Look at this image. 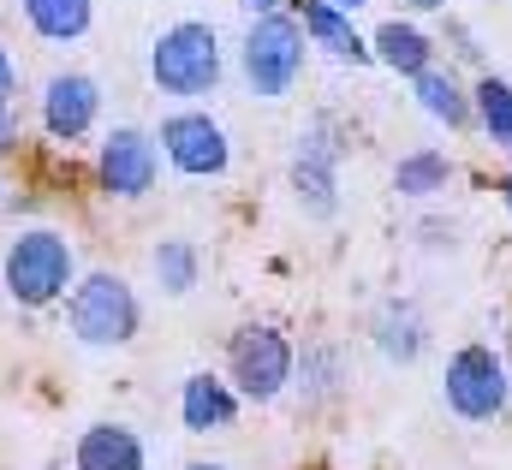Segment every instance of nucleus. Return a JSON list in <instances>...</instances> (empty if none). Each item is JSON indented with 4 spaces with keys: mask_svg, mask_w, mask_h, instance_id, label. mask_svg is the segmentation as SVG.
<instances>
[{
    "mask_svg": "<svg viewBox=\"0 0 512 470\" xmlns=\"http://www.w3.org/2000/svg\"><path fill=\"white\" fill-rule=\"evenodd\" d=\"M0 280H6V298H12V304L42 310V304L66 298V286L78 280L72 244L54 233V227H30V233L12 238V250H6V262H0Z\"/></svg>",
    "mask_w": 512,
    "mask_h": 470,
    "instance_id": "obj_1",
    "label": "nucleus"
},
{
    "mask_svg": "<svg viewBox=\"0 0 512 470\" xmlns=\"http://www.w3.org/2000/svg\"><path fill=\"white\" fill-rule=\"evenodd\" d=\"M304 24L292 18V12H256L251 30H245V48H239V66H245V84H251V96L262 102H280L292 84H298V72H304Z\"/></svg>",
    "mask_w": 512,
    "mask_h": 470,
    "instance_id": "obj_2",
    "label": "nucleus"
},
{
    "mask_svg": "<svg viewBox=\"0 0 512 470\" xmlns=\"http://www.w3.org/2000/svg\"><path fill=\"white\" fill-rule=\"evenodd\" d=\"M149 78L167 96H209L221 84V36L203 18H185L155 36L149 48Z\"/></svg>",
    "mask_w": 512,
    "mask_h": 470,
    "instance_id": "obj_3",
    "label": "nucleus"
},
{
    "mask_svg": "<svg viewBox=\"0 0 512 470\" xmlns=\"http://www.w3.org/2000/svg\"><path fill=\"white\" fill-rule=\"evenodd\" d=\"M137 322H143L137 292L120 274L102 268V274L72 280V292H66V328H72V340H84V346H131Z\"/></svg>",
    "mask_w": 512,
    "mask_h": 470,
    "instance_id": "obj_4",
    "label": "nucleus"
},
{
    "mask_svg": "<svg viewBox=\"0 0 512 470\" xmlns=\"http://www.w3.org/2000/svg\"><path fill=\"white\" fill-rule=\"evenodd\" d=\"M441 393H447V411H453V417H465V423H495L512 399L507 357H495L489 346H459V352L447 357Z\"/></svg>",
    "mask_w": 512,
    "mask_h": 470,
    "instance_id": "obj_5",
    "label": "nucleus"
},
{
    "mask_svg": "<svg viewBox=\"0 0 512 470\" xmlns=\"http://www.w3.org/2000/svg\"><path fill=\"white\" fill-rule=\"evenodd\" d=\"M292 363H298V352L286 346L280 328H239L227 346V375H233L239 399H256V405H268L292 387Z\"/></svg>",
    "mask_w": 512,
    "mask_h": 470,
    "instance_id": "obj_6",
    "label": "nucleus"
},
{
    "mask_svg": "<svg viewBox=\"0 0 512 470\" xmlns=\"http://www.w3.org/2000/svg\"><path fill=\"white\" fill-rule=\"evenodd\" d=\"M155 143H161V155H167L179 173H191V179H215V173H227V161H233V143H227L221 119L197 114V108L161 119Z\"/></svg>",
    "mask_w": 512,
    "mask_h": 470,
    "instance_id": "obj_7",
    "label": "nucleus"
},
{
    "mask_svg": "<svg viewBox=\"0 0 512 470\" xmlns=\"http://www.w3.org/2000/svg\"><path fill=\"white\" fill-rule=\"evenodd\" d=\"M292 191H298V209L316 215V221H328V215L340 209V143H334L328 119L310 125V131L298 137V155H292Z\"/></svg>",
    "mask_w": 512,
    "mask_h": 470,
    "instance_id": "obj_8",
    "label": "nucleus"
},
{
    "mask_svg": "<svg viewBox=\"0 0 512 470\" xmlns=\"http://www.w3.org/2000/svg\"><path fill=\"white\" fill-rule=\"evenodd\" d=\"M96 173H102V191H108V197H149V191H155V173H161V149H155L149 131L114 125V131L102 137Z\"/></svg>",
    "mask_w": 512,
    "mask_h": 470,
    "instance_id": "obj_9",
    "label": "nucleus"
},
{
    "mask_svg": "<svg viewBox=\"0 0 512 470\" xmlns=\"http://www.w3.org/2000/svg\"><path fill=\"white\" fill-rule=\"evenodd\" d=\"M102 114V84L90 72H54L42 90V131L54 143H78L90 137V125Z\"/></svg>",
    "mask_w": 512,
    "mask_h": 470,
    "instance_id": "obj_10",
    "label": "nucleus"
},
{
    "mask_svg": "<svg viewBox=\"0 0 512 470\" xmlns=\"http://www.w3.org/2000/svg\"><path fill=\"white\" fill-rule=\"evenodd\" d=\"M298 24H304V42L322 48V54H334V60H352V66L376 60L370 42L352 30V12L334 6V0H298Z\"/></svg>",
    "mask_w": 512,
    "mask_h": 470,
    "instance_id": "obj_11",
    "label": "nucleus"
},
{
    "mask_svg": "<svg viewBox=\"0 0 512 470\" xmlns=\"http://www.w3.org/2000/svg\"><path fill=\"white\" fill-rule=\"evenodd\" d=\"M72 470H149V447H143V435L126 429V423H90L78 435Z\"/></svg>",
    "mask_w": 512,
    "mask_h": 470,
    "instance_id": "obj_12",
    "label": "nucleus"
},
{
    "mask_svg": "<svg viewBox=\"0 0 512 470\" xmlns=\"http://www.w3.org/2000/svg\"><path fill=\"white\" fill-rule=\"evenodd\" d=\"M179 417H185V429H191V435L233 429V417H239V387L203 369V375H191V381H185V393H179Z\"/></svg>",
    "mask_w": 512,
    "mask_h": 470,
    "instance_id": "obj_13",
    "label": "nucleus"
},
{
    "mask_svg": "<svg viewBox=\"0 0 512 470\" xmlns=\"http://www.w3.org/2000/svg\"><path fill=\"white\" fill-rule=\"evenodd\" d=\"M423 346H429V328H423V310L411 298H393L376 310V352L387 363H417Z\"/></svg>",
    "mask_w": 512,
    "mask_h": 470,
    "instance_id": "obj_14",
    "label": "nucleus"
},
{
    "mask_svg": "<svg viewBox=\"0 0 512 470\" xmlns=\"http://www.w3.org/2000/svg\"><path fill=\"white\" fill-rule=\"evenodd\" d=\"M370 54L382 60L387 72H399V78H417V72L435 66V42L417 24H399V18H387L382 30L370 36Z\"/></svg>",
    "mask_w": 512,
    "mask_h": 470,
    "instance_id": "obj_15",
    "label": "nucleus"
},
{
    "mask_svg": "<svg viewBox=\"0 0 512 470\" xmlns=\"http://www.w3.org/2000/svg\"><path fill=\"white\" fill-rule=\"evenodd\" d=\"M411 84H417V108H423L429 119H441L447 131H459V125H471V119H477L471 90H465L453 72H435V66H429V72H417Z\"/></svg>",
    "mask_w": 512,
    "mask_h": 470,
    "instance_id": "obj_16",
    "label": "nucleus"
},
{
    "mask_svg": "<svg viewBox=\"0 0 512 470\" xmlns=\"http://www.w3.org/2000/svg\"><path fill=\"white\" fill-rule=\"evenodd\" d=\"M24 18L42 42H78L96 24V0H24Z\"/></svg>",
    "mask_w": 512,
    "mask_h": 470,
    "instance_id": "obj_17",
    "label": "nucleus"
},
{
    "mask_svg": "<svg viewBox=\"0 0 512 470\" xmlns=\"http://www.w3.org/2000/svg\"><path fill=\"white\" fill-rule=\"evenodd\" d=\"M447 179H453V161L441 155V149H411L399 167H393V191L399 197H435V191H447Z\"/></svg>",
    "mask_w": 512,
    "mask_h": 470,
    "instance_id": "obj_18",
    "label": "nucleus"
},
{
    "mask_svg": "<svg viewBox=\"0 0 512 470\" xmlns=\"http://www.w3.org/2000/svg\"><path fill=\"white\" fill-rule=\"evenodd\" d=\"M471 108H477V125L489 131V143H507L512 149V84L507 78H483L471 90Z\"/></svg>",
    "mask_w": 512,
    "mask_h": 470,
    "instance_id": "obj_19",
    "label": "nucleus"
},
{
    "mask_svg": "<svg viewBox=\"0 0 512 470\" xmlns=\"http://www.w3.org/2000/svg\"><path fill=\"white\" fill-rule=\"evenodd\" d=\"M292 375H298V393L310 399V405H322V399H334L340 393V352L334 346H310L304 352V363H292Z\"/></svg>",
    "mask_w": 512,
    "mask_h": 470,
    "instance_id": "obj_20",
    "label": "nucleus"
},
{
    "mask_svg": "<svg viewBox=\"0 0 512 470\" xmlns=\"http://www.w3.org/2000/svg\"><path fill=\"white\" fill-rule=\"evenodd\" d=\"M155 280H161L167 298H185L197 286V244H185V238L155 244Z\"/></svg>",
    "mask_w": 512,
    "mask_h": 470,
    "instance_id": "obj_21",
    "label": "nucleus"
},
{
    "mask_svg": "<svg viewBox=\"0 0 512 470\" xmlns=\"http://www.w3.org/2000/svg\"><path fill=\"white\" fill-rule=\"evenodd\" d=\"M18 149V119H12V102H0V155Z\"/></svg>",
    "mask_w": 512,
    "mask_h": 470,
    "instance_id": "obj_22",
    "label": "nucleus"
},
{
    "mask_svg": "<svg viewBox=\"0 0 512 470\" xmlns=\"http://www.w3.org/2000/svg\"><path fill=\"white\" fill-rule=\"evenodd\" d=\"M18 96V66H12V54L0 48V102H12Z\"/></svg>",
    "mask_w": 512,
    "mask_h": 470,
    "instance_id": "obj_23",
    "label": "nucleus"
},
{
    "mask_svg": "<svg viewBox=\"0 0 512 470\" xmlns=\"http://www.w3.org/2000/svg\"><path fill=\"white\" fill-rule=\"evenodd\" d=\"M405 6H411V12H441L447 0H405Z\"/></svg>",
    "mask_w": 512,
    "mask_h": 470,
    "instance_id": "obj_24",
    "label": "nucleus"
},
{
    "mask_svg": "<svg viewBox=\"0 0 512 470\" xmlns=\"http://www.w3.org/2000/svg\"><path fill=\"white\" fill-rule=\"evenodd\" d=\"M251 12H274V6H286V0H245Z\"/></svg>",
    "mask_w": 512,
    "mask_h": 470,
    "instance_id": "obj_25",
    "label": "nucleus"
},
{
    "mask_svg": "<svg viewBox=\"0 0 512 470\" xmlns=\"http://www.w3.org/2000/svg\"><path fill=\"white\" fill-rule=\"evenodd\" d=\"M501 203H507V215H512V173L501 179Z\"/></svg>",
    "mask_w": 512,
    "mask_h": 470,
    "instance_id": "obj_26",
    "label": "nucleus"
},
{
    "mask_svg": "<svg viewBox=\"0 0 512 470\" xmlns=\"http://www.w3.org/2000/svg\"><path fill=\"white\" fill-rule=\"evenodd\" d=\"M334 6H346V12H358V6H370V0H334Z\"/></svg>",
    "mask_w": 512,
    "mask_h": 470,
    "instance_id": "obj_27",
    "label": "nucleus"
},
{
    "mask_svg": "<svg viewBox=\"0 0 512 470\" xmlns=\"http://www.w3.org/2000/svg\"><path fill=\"white\" fill-rule=\"evenodd\" d=\"M185 470H227V465H185Z\"/></svg>",
    "mask_w": 512,
    "mask_h": 470,
    "instance_id": "obj_28",
    "label": "nucleus"
},
{
    "mask_svg": "<svg viewBox=\"0 0 512 470\" xmlns=\"http://www.w3.org/2000/svg\"><path fill=\"white\" fill-rule=\"evenodd\" d=\"M507 369H512V346H507Z\"/></svg>",
    "mask_w": 512,
    "mask_h": 470,
    "instance_id": "obj_29",
    "label": "nucleus"
}]
</instances>
